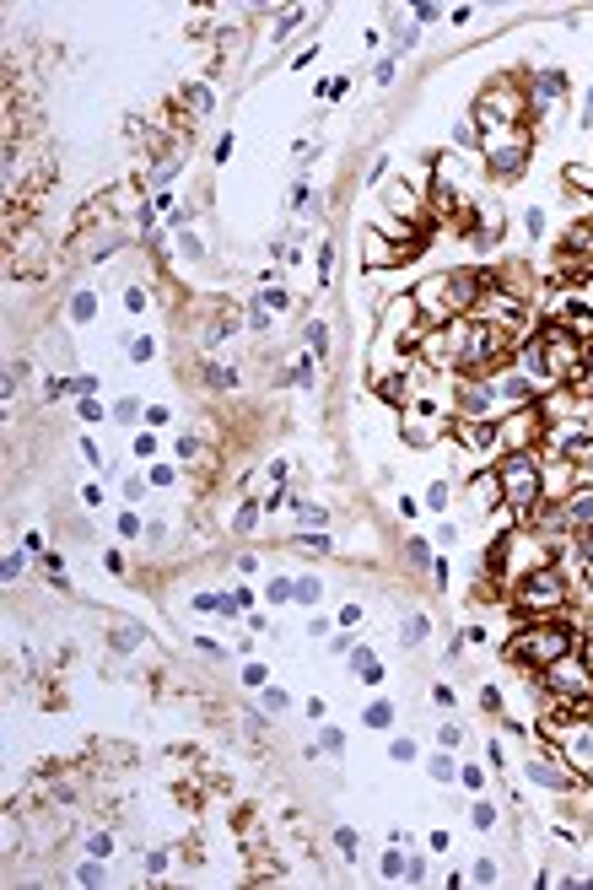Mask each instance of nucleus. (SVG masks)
<instances>
[{
  "label": "nucleus",
  "instance_id": "f257e3e1",
  "mask_svg": "<svg viewBox=\"0 0 593 890\" xmlns=\"http://www.w3.org/2000/svg\"><path fill=\"white\" fill-rule=\"evenodd\" d=\"M523 362H529V373H534V378L561 383V378H577V373H582V345L572 340V330H567V324H550V330L529 345V356H523Z\"/></svg>",
  "mask_w": 593,
  "mask_h": 890
},
{
  "label": "nucleus",
  "instance_id": "f03ea898",
  "mask_svg": "<svg viewBox=\"0 0 593 890\" xmlns=\"http://www.w3.org/2000/svg\"><path fill=\"white\" fill-rule=\"evenodd\" d=\"M507 653H512L518 664H556V659H567V653H572V626L539 621V626H529V632L512 637Z\"/></svg>",
  "mask_w": 593,
  "mask_h": 890
},
{
  "label": "nucleus",
  "instance_id": "39448f33",
  "mask_svg": "<svg viewBox=\"0 0 593 890\" xmlns=\"http://www.w3.org/2000/svg\"><path fill=\"white\" fill-rule=\"evenodd\" d=\"M512 599H518V610H550V605H561V583L556 572H529Z\"/></svg>",
  "mask_w": 593,
  "mask_h": 890
},
{
  "label": "nucleus",
  "instance_id": "423d86ee",
  "mask_svg": "<svg viewBox=\"0 0 593 890\" xmlns=\"http://www.w3.org/2000/svg\"><path fill=\"white\" fill-rule=\"evenodd\" d=\"M388 723H394V707H388V702H372V707H367V729H388Z\"/></svg>",
  "mask_w": 593,
  "mask_h": 890
},
{
  "label": "nucleus",
  "instance_id": "0eeeda50",
  "mask_svg": "<svg viewBox=\"0 0 593 890\" xmlns=\"http://www.w3.org/2000/svg\"><path fill=\"white\" fill-rule=\"evenodd\" d=\"M577 545H582V561H588V572H593V524L577 529Z\"/></svg>",
  "mask_w": 593,
  "mask_h": 890
},
{
  "label": "nucleus",
  "instance_id": "20e7f679",
  "mask_svg": "<svg viewBox=\"0 0 593 890\" xmlns=\"http://www.w3.org/2000/svg\"><path fill=\"white\" fill-rule=\"evenodd\" d=\"M545 680H550V691H556V696H567L572 707H582V702L593 696V674L582 669L577 659H556V664H550V674H545Z\"/></svg>",
  "mask_w": 593,
  "mask_h": 890
},
{
  "label": "nucleus",
  "instance_id": "6e6552de",
  "mask_svg": "<svg viewBox=\"0 0 593 890\" xmlns=\"http://www.w3.org/2000/svg\"><path fill=\"white\" fill-rule=\"evenodd\" d=\"M421 637H426V615H415V621L405 626V642H421Z\"/></svg>",
  "mask_w": 593,
  "mask_h": 890
},
{
  "label": "nucleus",
  "instance_id": "7ed1b4c3",
  "mask_svg": "<svg viewBox=\"0 0 593 890\" xmlns=\"http://www.w3.org/2000/svg\"><path fill=\"white\" fill-rule=\"evenodd\" d=\"M502 486H507L512 512H529L534 502H539V470H534L529 453H512V459L502 464Z\"/></svg>",
  "mask_w": 593,
  "mask_h": 890
}]
</instances>
